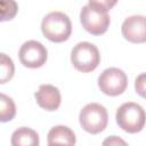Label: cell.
<instances>
[{"label": "cell", "instance_id": "obj_1", "mask_svg": "<svg viewBox=\"0 0 146 146\" xmlns=\"http://www.w3.org/2000/svg\"><path fill=\"white\" fill-rule=\"evenodd\" d=\"M43 35L52 42L66 41L72 33V23L68 16L62 11H51L46 15L41 23Z\"/></svg>", "mask_w": 146, "mask_h": 146}, {"label": "cell", "instance_id": "obj_2", "mask_svg": "<svg viewBox=\"0 0 146 146\" xmlns=\"http://www.w3.org/2000/svg\"><path fill=\"white\" fill-rule=\"evenodd\" d=\"M115 119L122 130L136 133L141 131L146 123V112L139 104L128 102L117 108Z\"/></svg>", "mask_w": 146, "mask_h": 146}, {"label": "cell", "instance_id": "obj_3", "mask_svg": "<svg viewBox=\"0 0 146 146\" xmlns=\"http://www.w3.org/2000/svg\"><path fill=\"white\" fill-rule=\"evenodd\" d=\"M71 62L78 71L88 73L99 65L100 54L95 44L87 41L79 42L71 51Z\"/></svg>", "mask_w": 146, "mask_h": 146}, {"label": "cell", "instance_id": "obj_4", "mask_svg": "<svg viewBox=\"0 0 146 146\" xmlns=\"http://www.w3.org/2000/svg\"><path fill=\"white\" fill-rule=\"evenodd\" d=\"M80 21L84 30L94 35L104 34L111 22L107 10L90 3L86 5L81 9Z\"/></svg>", "mask_w": 146, "mask_h": 146}, {"label": "cell", "instance_id": "obj_5", "mask_svg": "<svg viewBox=\"0 0 146 146\" xmlns=\"http://www.w3.org/2000/svg\"><path fill=\"white\" fill-rule=\"evenodd\" d=\"M79 120L83 130L96 135L106 128L108 122V114L103 105L98 103H90L81 110Z\"/></svg>", "mask_w": 146, "mask_h": 146}, {"label": "cell", "instance_id": "obj_6", "mask_svg": "<svg viewBox=\"0 0 146 146\" xmlns=\"http://www.w3.org/2000/svg\"><path fill=\"white\" fill-rule=\"evenodd\" d=\"M128 86L125 73L117 67H110L103 71L98 78V87L107 96L121 95Z\"/></svg>", "mask_w": 146, "mask_h": 146}, {"label": "cell", "instance_id": "obj_7", "mask_svg": "<svg viewBox=\"0 0 146 146\" xmlns=\"http://www.w3.org/2000/svg\"><path fill=\"white\" fill-rule=\"evenodd\" d=\"M47 55L46 47L35 40H29L24 42L18 52L21 63L30 68L41 67L47 60Z\"/></svg>", "mask_w": 146, "mask_h": 146}, {"label": "cell", "instance_id": "obj_8", "mask_svg": "<svg viewBox=\"0 0 146 146\" xmlns=\"http://www.w3.org/2000/svg\"><path fill=\"white\" fill-rule=\"evenodd\" d=\"M122 35L132 43L146 42V17L141 15L129 16L121 26Z\"/></svg>", "mask_w": 146, "mask_h": 146}, {"label": "cell", "instance_id": "obj_9", "mask_svg": "<svg viewBox=\"0 0 146 146\" xmlns=\"http://www.w3.org/2000/svg\"><path fill=\"white\" fill-rule=\"evenodd\" d=\"M35 99L41 108L49 112L58 110L62 102L58 88L51 84H41L35 92Z\"/></svg>", "mask_w": 146, "mask_h": 146}, {"label": "cell", "instance_id": "obj_10", "mask_svg": "<svg viewBox=\"0 0 146 146\" xmlns=\"http://www.w3.org/2000/svg\"><path fill=\"white\" fill-rule=\"evenodd\" d=\"M74 132L66 125H56L48 132V145H74Z\"/></svg>", "mask_w": 146, "mask_h": 146}, {"label": "cell", "instance_id": "obj_11", "mask_svg": "<svg viewBox=\"0 0 146 146\" xmlns=\"http://www.w3.org/2000/svg\"><path fill=\"white\" fill-rule=\"evenodd\" d=\"M10 143L13 146H38L40 141L36 131L27 127H22L13 132Z\"/></svg>", "mask_w": 146, "mask_h": 146}, {"label": "cell", "instance_id": "obj_12", "mask_svg": "<svg viewBox=\"0 0 146 146\" xmlns=\"http://www.w3.org/2000/svg\"><path fill=\"white\" fill-rule=\"evenodd\" d=\"M16 114V106L13 99L5 94L0 95V120L1 122H8L14 119Z\"/></svg>", "mask_w": 146, "mask_h": 146}, {"label": "cell", "instance_id": "obj_13", "mask_svg": "<svg viewBox=\"0 0 146 146\" xmlns=\"http://www.w3.org/2000/svg\"><path fill=\"white\" fill-rule=\"evenodd\" d=\"M15 72V66L10 57L6 54H0V83H6L9 81Z\"/></svg>", "mask_w": 146, "mask_h": 146}, {"label": "cell", "instance_id": "obj_14", "mask_svg": "<svg viewBox=\"0 0 146 146\" xmlns=\"http://www.w3.org/2000/svg\"><path fill=\"white\" fill-rule=\"evenodd\" d=\"M1 5V22L13 19L18 10V6L15 0H0Z\"/></svg>", "mask_w": 146, "mask_h": 146}, {"label": "cell", "instance_id": "obj_15", "mask_svg": "<svg viewBox=\"0 0 146 146\" xmlns=\"http://www.w3.org/2000/svg\"><path fill=\"white\" fill-rule=\"evenodd\" d=\"M135 88H136V92L140 97L146 99V73H141L136 78Z\"/></svg>", "mask_w": 146, "mask_h": 146}, {"label": "cell", "instance_id": "obj_16", "mask_svg": "<svg viewBox=\"0 0 146 146\" xmlns=\"http://www.w3.org/2000/svg\"><path fill=\"white\" fill-rule=\"evenodd\" d=\"M116 2H117V0H89L90 5H95V6L100 7L107 11L110 9H112L116 5Z\"/></svg>", "mask_w": 146, "mask_h": 146}, {"label": "cell", "instance_id": "obj_17", "mask_svg": "<svg viewBox=\"0 0 146 146\" xmlns=\"http://www.w3.org/2000/svg\"><path fill=\"white\" fill-rule=\"evenodd\" d=\"M103 144H104V145H119V144L125 145V141H123L122 139H120V138H117V137H115V136H112L111 138L104 140Z\"/></svg>", "mask_w": 146, "mask_h": 146}]
</instances>
